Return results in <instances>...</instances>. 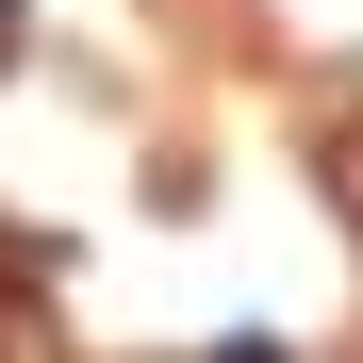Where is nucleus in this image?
Returning <instances> with one entry per match:
<instances>
[{
	"label": "nucleus",
	"mask_w": 363,
	"mask_h": 363,
	"mask_svg": "<svg viewBox=\"0 0 363 363\" xmlns=\"http://www.w3.org/2000/svg\"><path fill=\"white\" fill-rule=\"evenodd\" d=\"M0 50H17V0H0Z\"/></svg>",
	"instance_id": "obj_3"
},
{
	"label": "nucleus",
	"mask_w": 363,
	"mask_h": 363,
	"mask_svg": "<svg viewBox=\"0 0 363 363\" xmlns=\"http://www.w3.org/2000/svg\"><path fill=\"white\" fill-rule=\"evenodd\" d=\"M0 363H50V314H33V297H0Z\"/></svg>",
	"instance_id": "obj_1"
},
{
	"label": "nucleus",
	"mask_w": 363,
	"mask_h": 363,
	"mask_svg": "<svg viewBox=\"0 0 363 363\" xmlns=\"http://www.w3.org/2000/svg\"><path fill=\"white\" fill-rule=\"evenodd\" d=\"M330 199H347V215H363V133H347V165H330Z\"/></svg>",
	"instance_id": "obj_2"
}]
</instances>
